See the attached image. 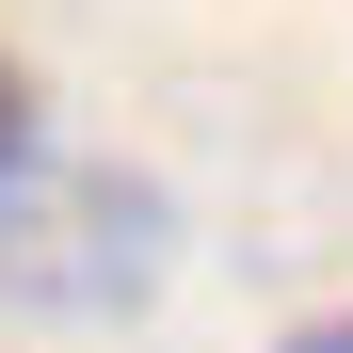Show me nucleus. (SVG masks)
Segmentation results:
<instances>
[{
  "label": "nucleus",
  "mask_w": 353,
  "mask_h": 353,
  "mask_svg": "<svg viewBox=\"0 0 353 353\" xmlns=\"http://www.w3.org/2000/svg\"><path fill=\"white\" fill-rule=\"evenodd\" d=\"M0 289H17L32 321H129L161 289V193L145 176H0Z\"/></svg>",
  "instance_id": "nucleus-1"
},
{
  "label": "nucleus",
  "mask_w": 353,
  "mask_h": 353,
  "mask_svg": "<svg viewBox=\"0 0 353 353\" xmlns=\"http://www.w3.org/2000/svg\"><path fill=\"white\" fill-rule=\"evenodd\" d=\"M17 161H32V81L0 65V176H17Z\"/></svg>",
  "instance_id": "nucleus-2"
},
{
  "label": "nucleus",
  "mask_w": 353,
  "mask_h": 353,
  "mask_svg": "<svg viewBox=\"0 0 353 353\" xmlns=\"http://www.w3.org/2000/svg\"><path fill=\"white\" fill-rule=\"evenodd\" d=\"M289 353H353V321H305V337H289Z\"/></svg>",
  "instance_id": "nucleus-3"
}]
</instances>
